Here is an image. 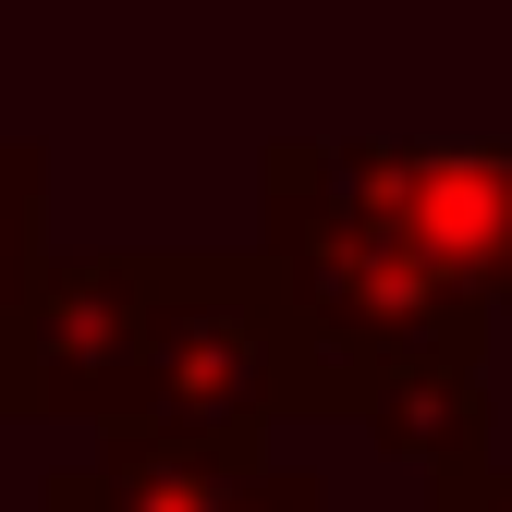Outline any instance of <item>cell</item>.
<instances>
[{"mask_svg": "<svg viewBox=\"0 0 512 512\" xmlns=\"http://www.w3.org/2000/svg\"><path fill=\"white\" fill-rule=\"evenodd\" d=\"M98 439H269L305 415L256 256H37L0 317V427Z\"/></svg>", "mask_w": 512, "mask_h": 512, "instance_id": "6da1fadb", "label": "cell"}, {"mask_svg": "<svg viewBox=\"0 0 512 512\" xmlns=\"http://www.w3.org/2000/svg\"><path fill=\"white\" fill-rule=\"evenodd\" d=\"M256 281L281 305L305 415H354L391 378H488V305L452 293L415 244H391L354 196H330V159L317 147H269Z\"/></svg>", "mask_w": 512, "mask_h": 512, "instance_id": "7a4b0ae2", "label": "cell"}, {"mask_svg": "<svg viewBox=\"0 0 512 512\" xmlns=\"http://www.w3.org/2000/svg\"><path fill=\"white\" fill-rule=\"evenodd\" d=\"M317 159H330V196L415 244L452 293H476L488 317L512 305V135H366Z\"/></svg>", "mask_w": 512, "mask_h": 512, "instance_id": "3957f363", "label": "cell"}, {"mask_svg": "<svg viewBox=\"0 0 512 512\" xmlns=\"http://www.w3.org/2000/svg\"><path fill=\"white\" fill-rule=\"evenodd\" d=\"M37 512H330L317 464H269L256 439H98L49 464Z\"/></svg>", "mask_w": 512, "mask_h": 512, "instance_id": "277c9868", "label": "cell"}, {"mask_svg": "<svg viewBox=\"0 0 512 512\" xmlns=\"http://www.w3.org/2000/svg\"><path fill=\"white\" fill-rule=\"evenodd\" d=\"M354 427L378 439V452H403L427 476H452V464H488L500 452V415H488V378H391V391H366Z\"/></svg>", "mask_w": 512, "mask_h": 512, "instance_id": "5b68a950", "label": "cell"}, {"mask_svg": "<svg viewBox=\"0 0 512 512\" xmlns=\"http://www.w3.org/2000/svg\"><path fill=\"white\" fill-rule=\"evenodd\" d=\"M37 256H49V159L37 147H0V317L25 305Z\"/></svg>", "mask_w": 512, "mask_h": 512, "instance_id": "8992f818", "label": "cell"}, {"mask_svg": "<svg viewBox=\"0 0 512 512\" xmlns=\"http://www.w3.org/2000/svg\"><path fill=\"white\" fill-rule=\"evenodd\" d=\"M427 512H512V464H452V476H427Z\"/></svg>", "mask_w": 512, "mask_h": 512, "instance_id": "52a82bcc", "label": "cell"}]
</instances>
